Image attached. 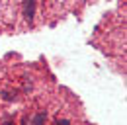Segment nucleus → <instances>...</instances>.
Returning <instances> with one entry per match:
<instances>
[{
    "label": "nucleus",
    "mask_w": 127,
    "mask_h": 125,
    "mask_svg": "<svg viewBox=\"0 0 127 125\" xmlns=\"http://www.w3.org/2000/svg\"><path fill=\"white\" fill-rule=\"evenodd\" d=\"M55 125H70V121H68V119H59Z\"/></svg>",
    "instance_id": "4"
},
{
    "label": "nucleus",
    "mask_w": 127,
    "mask_h": 125,
    "mask_svg": "<svg viewBox=\"0 0 127 125\" xmlns=\"http://www.w3.org/2000/svg\"><path fill=\"white\" fill-rule=\"evenodd\" d=\"M24 12L28 18H33V12H35V2L33 0H26L24 2Z\"/></svg>",
    "instance_id": "1"
},
{
    "label": "nucleus",
    "mask_w": 127,
    "mask_h": 125,
    "mask_svg": "<svg viewBox=\"0 0 127 125\" xmlns=\"http://www.w3.org/2000/svg\"><path fill=\"white\" fill-rule=\"evenodd\" d=\"M4 94V100H16V90L12 92V90H6V92H2Z\"/></svg>",
    "instance_id": "3"
},
{
    "label": "nucleus",
    "mask_w": 127,
    "mask_h": 125,
    "mask_svg": "<svg viewBox=\"0 0 127 125\" xmlns=\"http://www.w3.org/2000/svg\"><path fill=\"white\" fill-rule=\"evenodd\" d=\"M47 119V113H39L33 117V125H43V121Z\"/></svg>",
    "instance_id": "2"
}]
</instances>
